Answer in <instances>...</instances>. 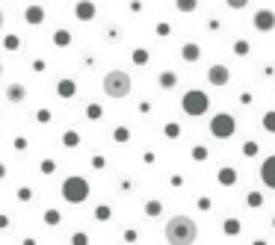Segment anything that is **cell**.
<instances>
[{
  "label": "cell",
  "mask_w": 275,
  "mask_h": 245,
  "mask_svg": "<svg viewBox=\"0 0 275 245\" xmlns=\"http://www.w3.org/2000/svg\"><path fill=\"white\" fill-rule=\"evenodd\" d=\"M245 3H248V0H228V6H231V9H243Z\"/></svg>",
  "instance_id": "9a60e30c"
},
{
  "label": "cell",
  "mask_w": 275,
  "mask_h": 245,
  "mask_svg": "<svg viewBox=\"0 0 275 245\" xmlns=\"http://www.w3.org/2000/svg\"><path fill=\"white\" fill-rule=\"evenodd\" d=\"M254 27H257V30H272L275 15L272 12H257V15H254Z\"/></svg>",
  "instance_id": "52a82bcc"
},
{
  "label": "cell",
  "mask_w": 275,
  "mask_h": 245,
  "mask_svg": "<svg viewBox=\"0 0 275 245\" xmlns=\"http://www.w3.org/2000/svg\"><path fill=\"white\" fill-rule=\"evenodd\" d=\"M77 142H80V139H77V133H65V145H68V148H71V145H77Z\"/></svg>",
  "instance_id": "5bb4252c"
},
{
  "label": "cell",
  "mask_w": 275,
  "mask_h": 245,
  "mask_svg": "<svg viewBox=\"0 0 275 245\" xmlns=\"http://www.w3.org/2000/svg\"><path fill=\"white\" fill-rule=\"evenodd\" d=\"M266 127H269V130H275V112H272V118H266Z\"/></svg>",
  "instance_id": "e0dca14e"
},
{
  "label": "cell",
  "mask_w": 275,
  "mask_h": 245,
  "mask_svg": "<svg viewBox=\"0 0 275 245\" xmlns=\"http://www.w3.org/2000/svg\"><path fill=\"white\" fill-rule=\"evenodd\" d=\"M62 195L68 198V201H83L86 195H89V186L83 178H68L65 184H62Z\"/></svg>",
  "instance_id": "3957f363"
},
{
  "label": "cell",
  "mask_w": 275,
  "mask_h": 245,
  "mask_svg": "<svg viewBox=\"0 0 275 245\" xmlns=\"http://www.w3.org/2000/svg\"><path fill=\"white\" fill-rule=\"evenodd\" d=\"M183 110H186L189 116H201V112L207 110V98L201 92H186L183 94Z\"/></svg>",
  "instance_id": "277c9868"
},
{
  "label": "cell",
  "mask_w": 275,
  "mask_h": 245,
  "mask_svg": "<svg viewBox=\"0 0 275 245\" xmlns=\"http://www.w3.org/2000/svg\"><path fill=\"white\" fill-rule=\"evenodd\" d=\"M0 74H3V65H0Z\"/></svg>",
  "instance_id": "d6986e66"
},
{
  "label": "cell",
  "mask_w": 275,
  "mask_h": 245,
  "mask_svg": "<svg viewBox=\"0 0 275 245\" xmlns=\"http://www.w3.org/2000/svg\"><path fill=\"white\" fill-rule=\"evenodd\" d=\"M260 178H263V184H266V186H272V189H275V156H269V160L263 162Z\"/></svg>",
  "instance_id": "8992f818"
},
{
  "label": "cell",
  "mask_w": 275,
  "mask_h": 245,
  "mask_svg": "<svg viewBox=\"0 0 275 245\" xmlns=\"http://www.w3.org/2000/svg\"><path fill=\"white\" fill-rule=\"evenodd\" d=\"M0 27H3V12H0Z\"/></svg>",
  "instance_id": "ac0fdd59"
},
{
  "label": "cell",
  "mask_w": 275,
  "mask_h": 245,
  "mask_svg": "<svg viewBox=\"0 0 275 245\" xmlns=\"http://www.w3.org/2000/svg\"><path fill=\"white\" fill-rule=\"evenodd\" d=\"M195 6H198V0H178V9L181 12H192Z\"/></svg>",
  "instance_id": "30bf717a"
},
{
  "label": "cell",
  "mask_w": 275,
  "mask_h": 245,
  "mask_svg": "<svg viewBox=\"0 0 275 245\" xmlns=\"http://www.w3.org/2000/svg\"><path fill=\"white\" fill-rule=\"evenodd\" d=\"M104 92L110 98H127L130 94V77L124 71H110L104 77Z\"/></svg>",
  "instance_id": "7a4b0ae2"
},
{
  "label": "cell",
  "mask_w": 275,
  "mask_h": 245,
  "mask_svg": "<svg viewBox=\"0 0 275 245\" xmlns=\"http://www.w3.org/2000/svg\"><path fill=\"white\" fill-rule=\"evenodd\" d=\"M89 118H92V122H95V118H101V106H98V104H92V106H89Z\"/></svg>",
  "instance_id": "4fadbf2b"
},
{
  "label": "cell",
  "mask_w": 275,
  "mask_h": 245,
  "mask_svg": "<svg viewBox=\"0 0 275 245\" xmlns=\"http://www.w3.org/2000/svg\"><path fill=\"white\" fill-rule=\"evenodd\" d=\"M207 77H210V83H216V86H225V83H228V71H225L222 65H213Z\"/></svg>",
  "instance_id": "ba28073f"
},
{
  "label": "cell",
  "mask_w": 275,
  "mask_h": 245,
  "mask_svg": "<svg viewBox=\"0 0 275 245\" xmlns=\"http://www.w3.org/2000/svg\"><path fill=\"white\" fill-rule=\"evenodd\" d=\"M24 98V86H12L9 89V100H21Z\"/></svg>",
  "instance_id": "7c38bea8"
},
{
  "label": "cell",
  "mask_w": 275,
  "mask_h": 245,
  "mask_svg": "<svg viewBox=\"0 0 275 245\" xmlns=\"http://www.w3.org/2000/svg\"><path fill=\"white\" fill-rule=\"evenodd\" d=\"M74 92H77V86H74L71 80H62V83H60V94H62V98H71Z\"/></svg>",
  "instance_id": "9c48e42d"
},
{
  "label": "cell",
  "mask_w": 275,
  "mask_h": 245,
  "mask_svg": "<svg viewBox=\"0 0 275 245\" xmlns=\"http://www.w3.org/2000/svg\"><path fill=\"white\" fill-rule=\"evenodd\" d=\"M231 130H234V122H231V116H219V118L213 122V133H216V136H228Z\"/></svg>",
  "instance_id": "5b68a950"
},
{
  "label": "cell",
  "mask_w": 275,
  "mask_h": 245,
  "mask_svg": "<svg viewBox=\"0 0 275 245\" xmlns=\"http://www.w3.org/2000/svg\"><path fill=\"white\" fill-rule=\"evenodd\" d=\"M160 213V204H148V216H157Z\"/></svg>",
  "instance_id": "2e32d148"
},
{
  "label": "cell",
  "mask_w": 275,
  "mask_h": 245,
  "mask_svg": "<svg viewBox=\"0 0 275 245\" xmlns=\"http://www.w3.org/2000/svg\"><path fill=\"white\" fill-rule=\"evenodd\" d=\"M183 60H198V48L195 44H186L183 48Z\"/></svg>",
  "instance_id": "8fae6325"
},
{
  "label": "cell",
  "mask_w": 275,
  "mask_h": 245,
  "mask_svg": "<svg viewBox=\"0 0 275 245\" xmlns=\"http://www.w3.org/2000/svg\"><path fill=\"white\" fill-rule=\"evenodd\" d=\"M195 236H198V228H195V222H192L189 216H175V218H169V224H166V240L172 245H189V242H195Z\"/></svg>",
  "instance_id": "6da1fadb"
}]
</instances>
